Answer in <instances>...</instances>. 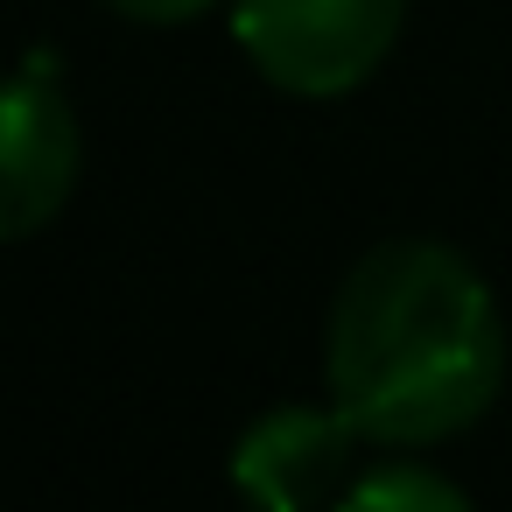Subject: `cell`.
Listing matches in <instances>:
<instances>
[{
	"label": "cell",
	"instance_id": "obj_1",
	"mask_svg": "<svg viewBox=\"0 0 512 512\" xmlns=\"http://www.w3.org/2000/svg\"><path fill=\"white\" fill-rule=\"evenodd\" d=\"M330 400L386 449H428L484 421L505 379V323L477 267L435 239L372 246L323 337Z\"/></svg>",
	"mask_w": 512,
	"mask_h": 512
},
{
	"label": "cell",
	"instance_id": "obj_2",
	"mask_svg": "<svg viewBox=\"0 0 512 512\" xmlns=\"http://www.w3.org/2000/svg\"><path fill=\"white\" fill-rule=\"evenodd\" d=\"M407 22V0H232L246 64L295 99L358 92Z\"/></svg>",
	"mask_w": 512,
	"mask_h": 512
},
{
	"label": "cell",
	"instance_id": "obj_3",
	"mask_svg": "<svg viewBox=\"0 0 512 512\" xmlns=\"http://www.w3.org/2000/svg\"><path fill=\"white\" fill-rule=\"evenodd\" d=\"M78 190V120L57 85V57L36 50L0 113V239H36Z\"/></svg>",
	"mask_w": 512,
	"mask_h": 512
},
{
	"label": "cell",
	"instance_id": "obj_4",
	"mask_svg": "<svg viewBox=\"0 0 512 512\" xmlns=\"http://www.w3.org/2000/svg\"><path fill=\"white\" fill-rule=\"evenodd\" d=\"M372 435L330 400V407H281L260 414L239 449H232V484L267 505V512H309V505H344L358 484V449Z\"/></svg>",
	"mask_w": 512,
	"mask_h": 512
},
{
	"label": "cell",
	"instance_id": "obj_5",
	"mask_svg": "<svg viewBox=\"0 0 512 512\" xmlns=\"http://www.w3.org/2000/svg\"><path fill=\"white\" fill-rule=\"evenodd\" d=\"M344 505H358V512H463L470 498L449 484V477H435V470H421V463H379V470H358V484L344 491Z\"/></svg>",
	"mask_w": 512,
	"mask_h": 512
},
{
	"label": "cell",
	"instance_id": "obj_6",
	"mask_svg": "<svg viewBox=\"0 0 512 512\" xmlns=\"http://www.w3.org/2000/svg\"><path fill=\"white\" fill-rule=\"evenodd\" d=\"M106 8L127 15V22H148V29H183V22L211 15L218 0H106Z\"/></svg>",
	"mask_w": 512,
	"mask_h": 512
}]
</instances>
